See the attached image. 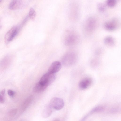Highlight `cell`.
Listing matches in <instances>:
<instances>
[{
    "label": "cell",
    "instance_id": "23",
    "mask_svg": "<svg viewBox=\"0 0 121 121\" xmlns=\"http://www.w3.org/2000/svg\"><path fill=\"white\" fill-rule=\"evenodd\" d=\"M88 117V115H87L85 116L80 121H85Z\"/></svg>",
    "mask_w": 121,
    "mask_h": 121
},
{
    "label": "cell",
    "instance_id": "2",
    "mask_svg": "<svg viewBox=\"0 0 121 121\" xmlns=\"http://www.w3.org/2000/svg\"><path fill=\"white\" fill-rule=\"evenodd\" d=\"M78 39V35L75 33L67 32L64 38V43L66 45H72L77 43Z\"/></svg>",
    "mask_w": 121,
    "mask_h": 121
},
{
    "label": "cell",
    "instance_id": "3",
    "mask_svg": "<svg viewBox=\"0 0 121 121\" xmlns=\"http://www.w3.org/2000/svg\"><path fill=\"white\" fill-rule=\"evenodd\" d=\"M120 25L119 19L117 18H114L106 21L104 23V26L107 30H113L118 28Z\"/></svg>",
    "mask_w": 121,
    "mask_h": 121
},
{
    "label": "cell",
    "instance_id": "25",
    "mask_svg": "<svg viewBox=\"0 0 121 121\" xmlns=\"http://www.w3.org/2000/svg\"><path fill=\"white\" fill-rule=\"evenodd\" d=\"M54 121H59L58 120H54Z\"/></svg>",
    "mask_w": 121,
    "mask_h": 121
},
{
    "label": "cell",
    "instance_id": "11",
    "mask_svg": "<svg viewBox=\"0 0 121 121\" xmlns=\"http://www.w3.org/2000/svg\"><path fill=\"white\" fill-rule=\"evenodd\" d=\"M52 108L49 104L45 106L42 112V115L43 117L47 118L49 117L52 114Z\"/></svg>",
    "mask_w": 121,
    "mask_h": 121
},
{
    "label": "cell",
    "instance_id": "10",
    "mask_svg": "<svg viewBox=\"0 0 121 121\" xmlns=\"http://www.w3.org/2000/svg\"><path fill=\"white\" fill-rule=\"evenodd\" d=\"M61 67V64L60 62L58 61H54L52 64L47 72L55 74L60 70Z\"/></svg>",
    "mask_w": 121,
    "mask_h": 121
},
{
    "label": "cell",
    "instance_id": "21",
    "mask_svg": "<svg viewBox=\"0 0 121 121\" xmlns=\"http://www.w3.org/2000/svg\"><path fill=\"white\" fill-rule=\"evenodd\" d=\"M17 110L15 109L12 110L9 112V114L11 115H14L16 112Z\"/></svg>",
    "mask_w": 121,
    "mask_h": 121
},
{
    "label": "cell",
    "instance_id": "14",
    "mask_svg": "<svg viewBox=\"0 0 121 121\" xmlns=\"http://www.w3.org/2000/svg\"><path fill=\"white\" fill-rule=\"evenodd\" d=\"M33 99V96L30 95L25 100L22 106V111H24L28 107L32 102Z\"/></svg>",
    "mask_w": 121,
    "mask_h": 121
},
{
    "label": "cell",
    "instance_id": "27",
    "mask_svg": "<svg viewBox=\"0 0 121 121\" xmlns=\"http://www.w3.org/2000/svg\"></svg>",
    "mask_w": 121,
    "mask_h": 121
},
{
    "label": "cell",
    "instance_id": "18",
    "mask_svg": "<svg viewBox=\"0 0 121 121\" xmlns=\"http://www.w3.org/2000/svg\"><path fill=\"white\" fill-rule=\"evenodd\" d=\"M116 3V1L115 0H108L106 2L107 4L110 7H113L114 6Z\"/></svg>",
    "mask_w": 121,
    "mask_h": 121
},
{
    "label": "cell",
    "instance_id": "1",
    "mask_svg": "<svg viewBox=\"0 0 121 121\" xmlns=\"http://www.w3.org/2000/svg\"><path fill=\"white\" fill-rule=\"evenodd\" d=\"M77 60V56L75 53L73 52H69L64 56L62 62L64 65L70 66L75 64Z\"/></svg>",
    "mask_w": 121,
    "mask_h": 121
},
{
    "label": "cell",
    "instance_id": "9",
    "mask_svg": "<svg viewBox=\"0 0 121 121\" xmlns=\"http://www.w3.org/2000/svg\"><path fill=\"white\" fill-rule=\"evenodd\" d=\"M92 82V80L91 78H86L80 82L79 84V86L81 89H86L91 86Z\"/></svg>",
    "mask_w": 121,
    "mask_h": 121
},
{
    "label": "cell",
    "instance_id": "24",
    "mask_svg": "<svg viewBox=\"0 0 121 121\" xmlns=\"http://www.w3.org/2000/svg\"><path fill=\"white\" fill-rule=\"evenodd\" d=\"M2 94L4 95L5 93V89H4L2 90L0 92Z\"/></svg>",
    "mask_w": 121,
    "mask_h": 121
},
{
    "label": "cell",
    "instance_id": "8",
    "mask_svg": "<svg viewBox=\"0 0 121 121\" xmlns=\"http://www.w3.org/2000/svg\"><path fill=\"white\" fill-rule=\"evenodd\" d=\"M26 5V3L22 0H13L9 4V8L11 10H15L22 8Z\"/></svg>",
    "mask_w": 121,
    "mask_h": 121
},
{
    "label": "cell",
    "instance_id": "5",
    "mask_svg": "<svg viewBox=\"0 0 121 121\" xmlns=\"http://www.w3.org/2000/svg\"><path fill=\"white\" fill-rule=\"evenodd\" d=\"M49 104L52 108L56 110H59L63 108L64 103L61 98L54 97L51 100Z\"/></svg>",
    "mask_w": 121,
    "mask_h": 121
},
{
    "label": "cell",
    "instance_id": "7",
    "mask_svg": "<svg viewBox=\"0 0 121 121\" xmlns=\"http://www.w3.org/2000/svg\"><path fill=\"white\" fill-rule=\"evenodd\" d=\"M20 26H14L9 30L6 34L5 39L8 42L12 41L18 33L20 28Z\"/></svg>",
    "mask_w": 121,
    "mask_h": 121
},
{
    "label": "cell",
    "instance_id": "15",
    "mask_svg": "<svg viewBox=\"0 0 121 121\" xmlns=\"http://www.w3.org/2000/svg\"><path fill=\"white\" fill-rule=\"evenodd\" d=\"M36 15V13L34 9L31 8L29 11L28 16L32 20L35 19Z\"/></svg>",
    "mask_w": 121,
    "mask_h": 121
},
{
    "label": "cell",
    "instance_id": "20",
    "mask_svg": "<svg viewBox=\"0 0 121 121\" xmlns=\"http://www.w3.org/2000/svg\"><path fill=\"white\" fill-rule=\"evenodd\" d=\"M4 100V95L0 93V103H3Z\"/></svg>",
    "mask_w": 121,
    "mask_h": 121
},
{
    "label": "cell",
    "instance_id": "6",
    "mask_svg": "<svg viewBox=\"0 0 121 121\" xmlns=\"http://www.w3.org/2000/svg\"><path fill=\"white\" fill-rule=\"evenodd\" d=\"M96 24L95 19L92 17H89L86 20L84 24L85 30L88 32H91L96 28Z\"/></svg>",
    "mask_w": 121,
    "mask_h": 121
},
{
    "label": "cell",
    "instance_id": "13",
    "mask_svg": "<svg viewBox=\"0 0 121 121\" xmlns=\"http://www.w3.org/2000/svg\"><path fill=\"white\" fill-rule=\"evenodd\" d=\"M104 42L107 45L112 46L115 43V39L112 36H108L106 37L104 39Z\"/></svg>",
    "mask_w": 121,
    "mask_h": 121
},
{
    "label": "cell",
    "instance_id": "26",
    "mask_svg": "<svg viewBox=\"0 0 121 121\" xmlns=\"http://www.w3.org/2000/svg\"><path fill=\"white\" fill-rule=\"evenodd\" d=\"M1 1V0H0V2Z\"/></svg>",
    "mask_w": 121,
    "mask_h": 121
},
{
    "label": "cell",
    "instance_id": "12",
    "mask_svg": "<svg viewBox=\"0 0 121 121\" xmlns=\"http://www.w3.org/2000/svg\"><path fill=\"white\" fill-rule=\"evenodd\" d=\"M47 87L46 86L42 84L39 82L36 84L33 89L34 92L39 93L43 92Z\"/></svg>",
    "mask_w": 121,
    "mask_h": 121
},
{
    "label": "cell",
    "instance_id": "22",
    "mask_svg": "<svg viewBox=\"0 0 121 121\" xmlns=\"http://www.w3.org/2000/svg\"><path fill=\"white\" fill-rule=\"evenodd\" d=\"M118 111V109L116 108H112L110 112L111 113H114L117 112Z\"/></svg>",
    "mask_w": 121,
    "mask_h": 121
},
{
    "label": "cell",
    "instance_id": "4",
    "mask_svg": "<svg viewBox=\"0 0 121 121\" xmlns=\"http://www.w3.org/2000/svg\"><path fill=\"white\" fill-rule=\"evenodd\" d=\"M55 78V74L47 72L42 76L39 82L42 84L48 86L54 82Z\"/></svg>",
    "mask_w": 121,
    "mask_h": 121
},
{
    "label": "cell",
    "instance_id": "17",
    "mask_svg": "<svg viewBox=\"0 0 121 121\" xmlns=\"http://www.w3.org/2000/svg\"><path fill=\"white\" fill-rule=\"evenodd\" d=\"M97 7L100 10L103 11L105 9L106 6L104 3L100 2L98 4Z\"/></svg>",
    "mask_w": 121,
    "mask_h": 121
},
{
    "label": "cell",
    "instance_id": "19",
    "mask_svg": "<svg viewBox=\"0 0 121 121\" xmlns=\"http://www.w3.org/2000/svg\"><path fill=\"white\" fill-rule=\"evenodd\" d=\"M7 93L8 95L11 97L13 96L15 93L14 91L10 89H9L8 90Z\"/></svg>",
    "mask_w": 121,
    "mask_h": 121
},
{
    "label": "cell",
    "instance_id": "16",
    "mask_svg": "<svg viewBox=\"0 0 121 121\" xmlns=\"http://www.w3.org/2000/svg\"><path fill=\"white\" fill-rule=\"evenodd\" d=\"M104 107L101 106H99L96 107L93 109L91 111L90 113H94L100 112L104 110Z\"/></svg>",
    "mask_w": 121,
    "mask_h": 121
}]
</instances>
